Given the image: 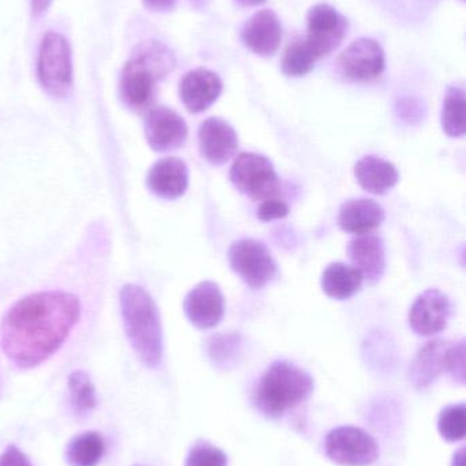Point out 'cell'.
Returning <instances> with one entry per match:
<instances>
[{
	"label": "cell",
	"mask_w": 466,
	"mask_h": 466,
	"mask_svg": "<svg viewBox=\"0 0 466 466\" xmlns=\"http://www.w3.org/2000/svg\"><path fill=\"white\" fill-rule=\"evenodd\" d=\"M79 315L81 304L71 293L49 290L25 296L0 325V347L18 369L40 366L65 344Z\"/></svg>",
	"instance_id": "1"
},
{
	"label": "cell",
	"mask_w": 466,
	"mask_h": 466,
	"mask_svg": "<svg viewBox=\"0 0 466 466\" xmlns=\"http://www.w3.org/2000/svg\"><path fill=\"white\" fill-rule=\"evenodd\" d=\"M120 312L126 336L142 364L156 369L163 359V330L158 306L147 290L125 285L120 290Z\"/></svg>",
	"instance_id": "2"
},
{
	"label": "cell",
	"mask_w": 466,
	"mask_h": 466,
	"mask_svg": "<svg viewBox=\"0 0 466 466\" xmlns=\"http://www.w3.org/2000/svg\"><path fill=\"white\" fill-rule=\"evenodd\" d=\"M174 67V55L161 41L140 46L120 74V97L126 106L137 111L148 108L155 100L159 79Z\"/></svg>",
	"instance_id": "3"
},
{
	"label": "cell",
	"mask_w": 466,
	"mask_h": 466,
	"mask_svg": "<svg viewBox=\"0 0 466 466\" xmlns=\"http://www.w3.org/2000/svg\"><path fill=\"white\" fill-rule=\"evenodd\" d=\"M314 380L308 372L289 361H275L260 378L254 390V405L268 418H281L308 400Z\"/></svg>",
	"instance_id": "4"
},
{
	"label": "cell",
	"mask_w": 466,
	"mask_h": 466,
	"mask_svg": "<svg viewBox=\"0 0 466 466\" xmlns=\"http://www.w3.org/2000/svg\"><path fill=\"white\" fill-rule=\"evenodd\" d=\"M37 79L47 95L65 98L74 84L73 55L65 35L48 32L41 38L37 55Z\"/></svg>",
	"instance_id": "5"
},
{
	"label": "cell",
	"mask_w": 466,
	"mask_h": 466,
	"mask_svg": "<svg viewBox=\"0 0 466 466\" xmlns=\"http://www.w3.org/2000/svg\"><path fill=\"white\" fill-rule=\"evenodd\" d=\"M230 182L254 201L275 198L281 183L273 163L259 153H241L230 168Z\"/></svg>",
	"instance_id": "6"
},
{
	"label": "cell",
	"mask_w": 466,
	"mask_h": 466,
	"mask_svg": "<svg viewBox=\"0 0 466 466\" xmlns=\"http://www.w3.org/2000/svg\"><path fill=\"white\" fill-rule=\"evenodd\" d=\"M227 258L234 273L254 289H262L278 274V265L270 249L262 241L254 238H240L234 241L230 246Z\"/></svg>",
	"instance_id": "7"
},
{
	"label": "cell",
	"mask_w": 466,
	"mask_h": 466,
	"mask_svg": "<svg viewBox=\"0 0 466 466\" xmlns=\"http://www.w3.org/2000/svg\"><path fill=\"white\" fill-rule=\"evenodd\" d=\"M326 456L338 465L367 466L379 457V448L371 435L357 427H338L328 432Z\"/></svg>",
	"instance_id": "8"
},
{
	"label": "cell",
	"mask_w": 466,
	"mask_h": 466,
	"mask_svg": "<svg viewBox=\"0 0 466 466\" xmlns=\"http://www.w3.org/2000/svg\"><path fill=\"white\" fill-rule=\"evenodd\" d=\"M306 22L308 32L304 40L316 60L333 54L347 37L349 27L347 19L328 5H314L308 11Z\"/></svg>",
	"instance_id": "9"
},
{
	"label": "cell",
	"mask_w": 466,
	"mask_h": 466,
	"mask_svg": "<svg viewBox=\"0 0 466 466\" xmlns=\"http://www.w3.org/2000/svg\"><path fill=\"white\" fill-rule=\"evenodd\" d=\"M337 65L342 76L350 81L371 82L385 70V51L372 38H357L339 55Z\"/></svg>",
	"instance_id": "10"
},
{
	"label": "cell",
	"mask_w": 466,
	"mask_h": 466,
	"mask_svg": "<svg viewBox=\"0 0 466 466\" xmlns=\"http://www.w3.org/2000/svg\"><path fill=\"white\" fill-rule=\"evenodd\" d=\"M144 131L150 149L159 153L180 149L188 138L185 120L167 106H156L148 112Z\"/></svg>",
	"instance_id": "11"
},
{
	"label": "cell",
	"mask_w": 466,
	"mask_h": 466,
	"mask_svg": "<svg viewBox=\"0 0 466 466\" xmlns=\"http://www.w3.org/2000/svg\"><path fill=\"white\" fill-rule=\"evenodd\" d=\"M449 317H450V301L448 296L432 288L421 293L410 307V329L419 336H435L445 330Z\"/></svg>",
	"instance_id": "12"
},
{
	"label": "cell",
	"mask_w": 466,
	"mask_h": 466,
	"mask_svg": "<svg viewBox=\"0 0 466 466\" xmlns=\"http://www.w3.org/2000/svg\"><path fill=\"white\" fill-rule=\"evenodd\" d=\"M183 309L192 325L207 330L219 325L224 314V299L221 288L212 281L197 284L186 295Z\"/></svg>",
	"instance_id": "13"
},
{
	"label": "cell",
	"mask_w": 466,
	"mask_h": 466,
	"mask_svg": "<svg viewBox=\"0 0 466 466\" xmlns=\"http://www.w3.org/2000/svg\"><path fill=\"white\" fill-rule=\"evenodd\" d=\"M223 90L221 76L208 68H196L185 74L180 84V97L191 114L207 111Z\"/></svg>",
	"instance_id": "14"
},
{
	"label": "cell",
	"mask_w": 466,
	"mask_h": 466,
	"mask_svg": "<svg viewBox=\"0 0 466 466\" xmlns=\"http://www.w3.org/2000/svg\"><path fill=\"white\" fill-rule=\"evenodd\" d=\"M200 152L208 163L223 166L238 149L234 128L221 117H208L199 128Z\"/></svg>",
	"instance_id": "15"
},
{
	"label": "cell",
	"mask_w": 466,
	"mask_h": 466,
	"mask_svg": "<svg viewBox=\"0 0 466 466\" xmlns=\"http://www.w3.org/2000/svg\"><path fill=\"white\" fill-rule=\"evenodd\" d=\"M241 40L246 48L260 56H271L282 41V25L273 10L257 11L243 25Z\"/></svg>",
	"instance_id": "16"
},
{
	"label": "cell",
	"mask_w": 466,
	"mask_h": 466,
	"mask_svg": "<svg viewBox=\"0 0 466 466\" xmlns=\"http://www.w3.org/2000/svg\"><path fill=\"white\" fill-rule=\"evenodd\" d=\"M147 185L159 198L169 201L181 198L188 190V166L181 158H161L148 172Z\"/></svg>",
	"instance_id": "17"
},
{
	"label": "cell",
	"mask_w": 466,
	"mask_h": 466,
	"mask_svg": "<svg viewBox=\"0 0 466 466\" xmlns=\"http://www.w3.org/2000/svg\"><path fill=\"white\" fill-rule=\"evenodd\" d=\"M347 254L353 268L358 270L369 284L380 281L386 271V247L382 238L377 235H361L350 240Z\"/></svg>",
	"instance_id": "18"
},
{
	"label": "cell",
	"mask_w": 466,
	"mask_h": 466,
	"mask_svg": "<svg viewBox=\"0 0 466 466\" xmlns=\"http://www.w3.org/2000/svg\"><path fill=\"white\" fill-rule=\"evenodd\" d=\"M385 218V209L374 199L356 198L342 205L338 224L342 231L361 236L379 228Z\"/></svg>",
	"instance_id": "19"
},
{
	"label": "cell",
	"mask_w": 466,
	"mask_h": 466,
	"mask_svg": "<svg viewBox=\"0 0 466 466\" xmlns=\"http://www.w3.org/2000/svg\"><path fill=\"white\" fill-rule=\"evenodd\" d=\"M358 185L374 196H383L399 183V174L390 161L378 156H366L355 166Z\"/></svg>",
	"instance_id": "20"
},
{
	"label": "cell",
	"mask_w": 466,
	"mask_h": 466,
	"mask_svg": "<svg viewBox=\"0 0 466 466\" xmlns=\"http://www.w3.org/2000/svg\"><path fill=\"white\" fill-rule=\"evenodd\" d=\"M449 342L435 339L424 345L410 366V382L419 390L430 388L445 372V355Z\"/></svg>",
	"instance_id": "21"
},
{
	"label": "cell",
	"mask_w": 466,
	"mask_h": 466,
	"mask_svg": "<svg viewBox=\"0 0 466 466\" xmlns=\"http://www.w3.org/2000/svg\"><path fill=\"white\" fill-rule=\"evenodd\" d=\"M363 276L353 266L331 263L322 274V289L328 298L347 300L361 289Z\"/></svg>",
	"instance_id": "22"
},
{
	"label": "cell",
	"mask_w": 466,
	"mask_h": 466,
	"mask_svg": "<svg viewBox=\"0 0 466 466\" xmlns=\"http://www.w3.org/2000/svg\"><path fill=\"white\" fill-rule=\"evenodd\" d=\"M106 451L103 437L98 432L77 435L66 448V461L70 466H96Z\"/></svg>",
	"instance_id": "23"
},
{
	"label": "cell",
	"mask_w": 466,
	"mask_h": 466,
	"mask_svg": "<svg viewBox=\"0 0 466 466\" xmlns=\"http://www.w3.org/2000/svg\"><path fill=\"white\" fill-rule=\"evenodd\" d=\"M442 128L450 138H461L466 130L465 90L460 86L449 87L443 100Z\"/></svg>",
	"instance_id": "24"
},
{
	"label": "cell",
	"mask_w": 466,
	"mask_h": 466,
	"mask_svg": "<svg viewBox=\"0 0 466 466\" xmlns=\"http://www.w3.org/2000/svg\"><path fill=\"white\" fill-rule=\"evenodd\" d=\"M67 388L71 407L77 415H88L95 410L98 405L95 386L87 372H71L68 375Z\"/></svg>",
	"instance_id": "25"
},
{
	"label": "cell",
	"mask_w": 466,
	"mask_h": 466,
	"mask_svg": "<svg viewBox=\"0 0 466 466\" xmlns=\"http://www.w3.org/2000/svg\"><path fill=\"white\" fill-rule=\"evenodd\" d=\"M316 57L304 38H295L287 46L282 57V71L287 76H304L314 68Z\"/></svg>",
	"instance_id": "26"
},
{
	"label": "cell",
	"mask_w": 466,
	"mask_h": 466,
	"mask_svg": "<svg viewBox=\"0 0 466 466\" xmlns=\"http://www.w3.org/2000/svg\"><path fill=\"white\" fill-rule=\"evenodd\" d=\"M438 429L440 435L449 442L464 440L466 432L465 404L450 405L440 413Z\"/></svg>",
	"instance_id": "27"
},
{
	"label": "cell",
	"mask_w": 466,
	"mask_h": 466,
	"mask_svg": "<svg viewBox=\"0 0 466 466\" xmlns=\"http://www.w3.org/2000/svg\"><path fill=\"white\" fill-rule=\"evenodd\" d=\"M240 337L237 334H219L208 345V355L216 366L226 367L240 353Z\"/></svg>",
	"instance_id": "28"
},
{
	"label": "cell",
	"mask_w": 466,
	"mask_h": 466,
	"mask_svg": "<svg viewBox=\"0 0 466 466\" xmlns=\"http://www.w3.org/2000/svg\"><path fill=\"white\" fill-rule=\"evenodd\" d=\"M185 466H227V457L211 443L199 442L189 451Z\"/></svg>",
	"instance_id": "29"
},
{
	"label": "cell",
	"mask_w": 466,
	"mask_h": 466,
	"mask_svg": "<svg viewBox=\"0 0 466 466\" xmlns=\"http://www.w3.org/2000/svg\"><path fill=\"white\" fill-rule=\"evenodd\" d=\"M445 372L454 382L465 383V341L449 344L445 355Z\"/></svg>",
	"instance_id": "30"
},
{
	"label": "cell",
	"mask_w": 466,
	"mask_h": 466,
	"mask_svg": "<svg viewBox=\"0 0 466 466\" xmlns=\"http://www.w3.org/2000/svg\"><path fill=\"white\" fill-rule=\"evenodd\" d=\"M289 215V208L281 199L271 198L263 201L257 209V218L262 221L279 220Z\"/></svg>",
	"instance_id": "31"
},
{
	"label": "cell",
	"mask_w": 466,
	"mask_h": 466,
	"mask_svg": "<svg viewBox=\"0 0 466 466\" xmlns=\"http://www.w3.org/2000/svg\"><path fill=\"white\" fill-rule=\"evenodd\" d=\"M0 466H33L16 446H8L0 456Z\"/></svg>",
	"instance_id": "32"
},
{
	"label": "cell",
	"mask_w": 466,
	"mask_h": 466,
	"mask_svg": "<svg viewBox=\"0 0 466 466\" xmlns=\"http://www.w3.org/2000/svg\"><path fill=\"white\" fill-rule=\"evenodd\" d=\"M142 5L148 10L156 11V13H167L175 7L177 0H142Z\"/></svg>",
	"instance_id": "33"
},
{
	"label": "cell",
	"mask_w": 466,
	"mask_h": 466,
	"mask_svg": "<svg viewBox=\"0 0 466 466\" xmlns=\"http://www.w3.org/2000/svg\"><path fill=\"white\" fill-rule=\"evenodd\" d=\"M52 0H30V14L33 19H40L48 11Z\"/></svg>",
	"instance_id": "34"
},
{
	"label": "cell",
	"mask_w": 466,
	"mask_h": 466,
	"mask_svg": "<svg viewBox=\"0 0 466 466\" xmlns=\"http://www.w3.org/2000/svg\"><path fill=\"white\" fill-rule=\"evenodd\" d=\"M235 2L245 7H254V5H264L267 0H235Z\"/></svg>",
	"instance_id": "35"
},
{
	"label": "cell",
	"mask_w": 466,
	"mask_h": 466,
	"mask_svg": "<svg viewBox=\"0 0 466 466\" xmlns=\"http://www.w3.org/2000/svg\"><path fill=\"white\" fill-rule=\"evenodd\" d=\"M464 451V449H461V451L454 456L453 465L451 466H465Z\"/></svg>",
	"instance_id": "36"
}]
</instances>
